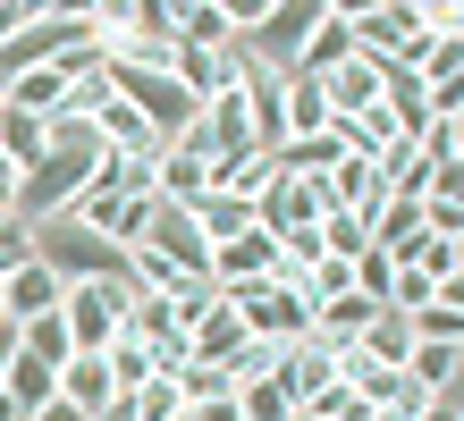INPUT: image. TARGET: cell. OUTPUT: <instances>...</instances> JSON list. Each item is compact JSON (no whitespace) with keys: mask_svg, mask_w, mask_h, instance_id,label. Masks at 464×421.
<instances>
[{"mask_svg":"<svg viewBox=\"0 0 464 421\" xmlns=\"http://www.w3.org/2000/svg\"><path fill=\"white\" fill-rule=\"evenodd\" d=\"M237 413H245V421H295V405H287L279 379H245V388H237Z\"/></svg>","mask_w":464,"mask_h":421,"instance_id":"obj_22","label":"cell"},{"mask_svg":"<svg viewBox=\"0 0 464 421\" xmlns=\"http://www.w3.org/2000/svg\"><path fill=\"white\" fill-rule=\"evenodd\" d=\"M270 152H228V160H211V194H237V203H262L270 194Z\"/></svg>","mask_w":464,"mask_h":421,"instance_id":"obj_14","label":"cell"},{"mask_svg":"<svg viewBox=\"0 0 464 421\" xmlns=\"http://www.w3.org/2000/svg\"><path fill=\"white\" fill-rule=\"evenodd\" d=\"M363 228H372V253H389L397 270L414 262V253H422V236H430V228H422V203H397V194L363 219Z\"/></svg>","mask_w":464,"mask_h":421,"instance_id":"obj_11","label":"cell"},{"mask_svg":"<svg viewBox=\"0 0 464 421\" xmlns=\"http://www.w3.org/2000/svg\"><path fill=\"white\" fill-rule=\"evenodd\" d=\"M405 379H414L422 397H456V388H464V354L456 346H414V354H405Z\"/></svg>","mask_w":464,"mask_h":421,"instance_id":"obj_17","label":"cell"},{"mask_svg":"<svg viewBox=\"0 0 464 421\" xmlns=\"http://www.w3.org/2000/svg\"><path fill=\"white\" fill-rule=\"evenodd\" d=\"M0 278H9V270H0Z\"/></svg>","mask_w":464,"mask_h":421,"instance_id":"obj_29","label":"cell"},{"mask_svg":"<svg viewBox=\"0 0 464 421\" xmlns=\"http://www.w3.org/2000/svg\"><path fill=\"white\" fill-rule=\"evenodd\" d=\"M279 127H287V144H304V135H330V101H321V84H313V76H287V84H279Z\"/></svg>","mask_w":464,"mask_h":421,"instance_id":"obj_13","label":"cell"},{"mask_svg":"<svg viewBox=\"0 0 464 421\" xmlns=\"http://www.w3.org/2000/svg\"><path fill=\"white\" fill-rule=\"evenodd\" d=\"M127 413H135V421H186V397H178V379H144V388L127 397Z\"/></svg>","mask_w":464,"mask_h":421,"instance_id":"obj_23","label":"cell"},{"mask_svg":"<svg viewBox=\"0 0 464 421\" xmlns=\"http://www.w3.org/2000/svg\"><path fill=\"white\" fill-rule=\"evenodd\" d=\"M440 303H448V312L464 321V278H440Z\"/></svg>","mask_w":464,"mask_h":421,"instance_id":"obj_25","label":"cell"},{"mask_svg":"<svg viewBox=\"0 0 464 421\" xmlns=\"http://www.w3.org/2000/svg\"><path fill=\"white\" fill-rule=\"evenodd\" d=\"M270 379H279V388H287V405L304 413L321 388L338 379V346H330V337H295V346H279V354H270Z\"/></svg>","mask_w":464,"mask_h":421,"instance_id":"obj_4","label":"cell"},{"mask_svg":"<svg viewBox=\"0 0 464 421\" xmlns=\"http://www.w3.org/2000/svg\"><path fill=\"white\" fill-rule=\"evenodd\" d=\"M354 60V34H346V9L338 0H321V25L304 34V51H295V76H330Z\"/></svg>","mask_w":464,"mask_h":421,"instance_id":"obj_12","label":"cell"},{"mask_svg":"<svg viewBox=\"0 0 464 421\" xmlns=\"http://www.w3.org/2000/svg\"><path fill=\"white\" fill-rule=\"evenodd\" d=\"M287 262H279V236L270 228H245V236H228L220 253H211V287H262V278H279Z\"/></svg>","mask_w":464,"mask_h":421,"instance_id":"obj_5","label":"cell"},{"mask_svg":"<svg viewBox=\"0 0 464 421\" xmlns=\"http://www.w3.org/2000/svg\"><path fill=\"white\" fill-rule=\"evenodd\" d=\"M25 421H93V413H85V405H68V397H51V405H34Z\"/></svg>","mask_w":464,"mask_h":421,"instance_id":"obj_24","label":"cell"},{"mask_svg":"<svg viewBox=\"0 0 464 421\" xmlns=\"http://www.w3.org/2000/svg\"><path fill=\"white\" fill-rule=\"evenodd\" d=\"M321 84V101H330V119H363V110H380V93H389V76H380L363 51H354L346 68H330V76H313Z\"/></svg>","mask_w":464,"mask_h":421,"instance_id":"obj_9","label":"cell"},{"mask_svg":"<svg viewBox=\"0 0 464 421\" xmlns=\"http://www.w3.org/2000/svg\"><path fill=\"white\" fill-rule=\"evenodd\" d=\"M0 329H9V312H0Z\"/></svg>","mask_w":464,"mask_h":421,"instance_id":"obj_27","label":"cell"},{"mask_svg":"<svg viewBox=\"0 0 464 421\" xmlns=\"http://www.w3.org/2000/svg\"><path fill=\"white\" fill-rule=\"evenodd\" d=\"M186 421H195V413H186Z\"/></svg>","mask_w":464,"mask_h":421,"instance_id":"obj_30","label":"cell"},{"mask_svg":"<svg viewBox=\"0 0 464 421\" xmlns=\"http://www.w3.org/2000/svg\"><path fill=\"white\" fill-rule=\"evenodd\" d=\"M144 253H160L178 278H211V244H203V228H195V211H178V203H160V211H152Z\"/></svg>","mask_w":464,"mask_h":421,"instance_id":"obj_6","label":"cell"},{"mask_svg":"<svg viewBox=\"0 0 464 421\" xmlns=\"http://www.w3.org/2000/svg\"><path fill=\"white\" fill-rule=\"evenodd\" d=\"M321 211H330V203H321V186H313V177H270V194L254 203V219H262L270 236H295V228H321Z\"/></svg>","mask_w":464,"mask_h":421,"instance_id":"obj_7","label":"cell"},{"mask_svg":"<svg viewBox=\"0 0 464 421\" xmlns=\"http://www.w3.org/2000/svg\"><path fill=\"white\" fill-rule=\"evenodd\" d=\"M295 421H313V413H295Z\"/></svg>","mask_w":464,"mask_h":421,"instance_id":"obj_28","label":"cell"},{"mask_svg":"<svg viewBox=\"0 0 464 421\" xmlns=\"http://www.w3.org/2000/svg\"><path fill=\"white\" fill-rule=\"evenodd\" d=\"M169 17H178V51H228L237 43L228 0H169Z\"/></svg>","mask_w":464,"mask_h":421,"instance_id":"obj_10","label":"cell"},{"mask_svg":"<svg viewBox=\"0 0 464 421\" xmlns=\"http://www.w3.org/2000/svg\"><path fill=\"white\" fill-rule=\"evenodd\" d=\"M9 362H17V321L0 329V379H9Z\"/></svg>","mask_w":464,"mask_h":421,"instance_id":"obj_26","label":"cell"},{"mask_svg":"<svg viewBox=\"0 0 464 421\" xmlns=\"http://www.w3.org/2000/svg\"><path fill=\"white\" fill-rule=\"evenodd\" d=\"M354 354H372L380 371H405V354H414V321H405V312H372V329L354 337Z\"/></svg>","mask_w":464,"mask_h":421,"instance_id":"obj_15","label":"cell"},{"mask_svg":"<svg viewBox=\"0 0 464 421\" xmlns=\"http://www.w3.org/2000/svg\"><path fill=\"white\" fill-rule=\"evenodd\" d=\"M0 397H9L17 413H34V405H51V397H60V371H51V362H34V354L17 346V362H9V379H0Z\"/></svg>","mask_w":464,"mask_h":421,"instance_id":"obj_19","label":"cell"},{"mask_svg":"<svg viewBox=\"0 0 464 421\" xmlns=\"http://www.w3.org/2000/svg\"><path fill=\"white\" fill-rule=\"evenodd\" d=\"M237 346H245V321L228 312V295H220V303H211V312L195 321V337H186V354H195V362H228Z\"/></svg>","mask_w":464,"mask_h":421,"instance_id":"obj_18","label":"cell"},{"mask_svg":"<svg viewBox=\"0 0 464 421\" xmlns=\"http://www.w3.org/2000/svg\"><path fill=\"white\" fill-rule=\"evenodd\" d=\"M195 228H203V244H211V253H220L228 236L262 228V219H254V203H237V194H203V203H195Z\"/></svg>","mask_w":464,"mask_h":421,"instance_id":"obj_20","label":"cell"},{"mask_svg":"<svg viewBox=\"0 0 464 421\" xmlns=\"http://www.w3.org/2000/svg\"><path fill=\"white\" fill-rule=\"evenodd\" d=\"M0 152H9L17 168H34V160L51 152V119H25V110L0 101Z\"/></svg>","mask_w":464,"mask_h":421,"instance_id":"obj_21","label":"cell"},{"mask_svg":"<svg viewBox=\"0 0 464 421\" xmlns=\"http://www.w3.org/2000/svg\"><path fill=\"white\" fill-rule=\"evenodd\" d=\"M127 312H135V287H127V278H76V287L60 295V329H68L76 354H111L119 329H127Z\"/></svg>","mask_w":464,"mask_h":421,"instance_id":"obj_2","label":"cell"},{"mask_svg":"<svg viewBox=\"0 0 464 421\" xmlns=\"http://www.w3.org/2000/svg\"><path fill=\"white\" fill-rule=\"evenodd\" d=\"M34 262H43V270H60V287H76V278H127V253H119V244H102L93 228H76L68 211L34 228Z\"/></svg>","mask_w":464,"mask_h":421,"instance_id":"obj_3","label":"cell"},{"mask_svg":"<svg viewBox=\"0 0 464 421\" xmlns=\"http://www.w3.org/2000/svg\"><path fill=\"white\" fill-rule=\"evenodd\" d=\"M102 76L119 84V101L144 110V127L160 135V144H178V135L195 127V93L169 76V60H102Z\"/></svg>","mask_w":464,"mask_h":421,"instance_id":"obj_1","label":"cell"},{"mask_svg":"<svg viewBox=\"0 0 464 421\" xmlns=\"http://www.w3.org/2000/svg\"><path fill=\"white\" fill-rule=\"evenodd\" d=\"M60 295H68L60 270H43V262H17L9 278H0V312H9L17 329L25 321H51V312H60Z\"/></svg>","mask_w":464,"mask_h":421,"instance_id":"obj_8","label":"cell"},{"mask_svg":"<svg viewBox=\"0 0 464 421\" xmlns=\"http://www.w3.org/2000/svg\"><path fill=\"white\" fill-rule=\"evenodd\" d=\"M60 397L85 405V413H102V405H119V379H111V362H102V354H76L68 371H60Z\"/></svg>","mask_w":464,"mask_h":421,"instance_id":"obj_16","label":"cell"}]
</instances>
